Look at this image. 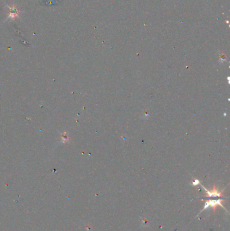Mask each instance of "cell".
<instances>
[{
    "label": "cell",
    "mask_w": 230,
    "mask_h": 231,
    "mask_svg": "<svg viewBox=\"0 0 230 231\" xmlns=\"http://www.w3.org/2000/svg\"><path fill=\"white\" fill-rule=\"evenodd\" d=\"M223 201L222 199H217V200H213V199H212V200H211V199H209V200H207V201H206L205 207H204V208L202 209V211L205 210L207 209L208 208H210V207L211 208H212V209L215 210L216 207L218 206H221L222 208H223L225 209V210H226V209L225 208V207L223 206L222 203H221V201Z\"/></svg>",
    "instance_id": "6da1fadb"
},
{
    "label": "cell",
    "mask_w": 230,
    "mask_h": 231,
    "mask_svg": "<svg viewBox=\"0 0 230 231\" xmlns=\"http://www.w3.org/2000/svg\"><path fill=\"white\" fill-rule=\"evenodd\" d=\"M10 8V14H9V17L11 18L12 19H14L16 17H17L18 16V14H19V10H18L15 7H13V8Z\"/></svg>",
    "instance_id": "3957f363"
},
{
    "label": "cell",
    "mask_w": 230,
    "mask_h": 231,
    "mask_svg": "<svg viewBox=\"0 0 230 231\" xmlns=\"http://www.w3.org/2000/svg\"><path fill=\"white\" fill-rule=\"evenodd\" d=\"M192 185L196 186V185H198V184H200V181H199V180H197V179H196V180H194V181H193V182H192Z\"/></svg>",
    "instance_id": "277c9868"
},
{
    "label": "cell",
    "mask_w": 230,
    "mask_h": 231,
    "mask_svg": "<svg viewBox=\"0 0 230 231\" xmlns=\"http://www.w3.org/2000/svg\"><path fill=\"white\" fill-rule=\"evenodd\" d=\"M200 185L202 186V188L204 189L205 190V191H206V193H207V197H209V198H210V197H221V195H222V191H219V190L216 189L215 185L213 187L212 190H207V189L205 188V187H204L201 184H200Z\"/></svg>",
    "instance_id": "7a4b0ae2"
}]
</instances>
